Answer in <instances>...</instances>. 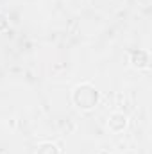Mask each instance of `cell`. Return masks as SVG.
<instances>
[{"mask_svg":"<svg viewBox=\"0 0 152 154\" xmlns=\"http://www.w3.org/2000/svg\"><path fill=\"white\" fill-rule=\"evenodd\" d=\"M132 61H134V65H136V66H147L149 57H147V54H145L143 50H138V52H134V54H132Z\"/></svg>","mask_w":152,"mask_h":154,"instance_id":"2","label":"cell"},{"mask_svg":"<svg viewBox=\"0 0 152 154\" xmlns=\"http://www.w3.org/2000/svg\"><path fill=\"white\" fill-rule=\"evenodd\" d=\"M5 27H7V22H5V16H2V14H0V31H2V29H5Z\"/></svg>","mask_w":152,"mask_h":154,"instance_id":"5","label":"cell"},{"mask_svg":"<svg viewBox=\"0 0 152 154\" xmlns=\"http://www.w3.org/2000/svg\"><path fill=\"white\" fill-rule=\"evenodd\" d=\"M74 99H75L77 106H81V108H93L97 102V91L90 86H81V88H77Z\"/></svg>","mask_w":152,"mask_h":154,"instance_id":"1","label":"cell"},{"mask_svg":"<svg viewBox=\"0 0 152 154\" xmlns=\"http://www.w3.org/2000/svg\"><path fill=\"white\" fill-rule=\"evenodd\" d=\"M38 154H57V149L54 145H43L38 151Z\"/></svg>","mask_w":152,"mask_h":154,"instance_id":"4","label":"cell"},{"mask_svg":"<svg viewBox=\"0 0 152 154\" xmlns=\"http://www.w3.org/2000/svg\"><path fill=\"white\" fill-rule=\"evenodd\" d=\"M109 125L113 127L114 131L123 129V125H125V116L123 115H113L111 116V120H109Z\"/></svg>","mask_w":152,"mask_h":154,"instance_id":"3","label":"cell"}]
</instances>
